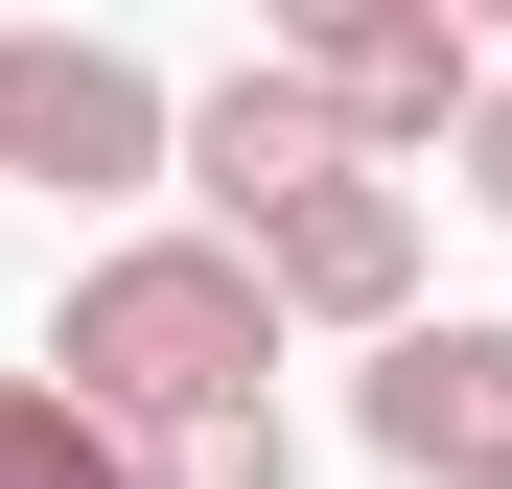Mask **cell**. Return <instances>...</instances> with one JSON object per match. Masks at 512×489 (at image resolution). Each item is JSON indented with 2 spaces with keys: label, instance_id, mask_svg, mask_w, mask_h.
I'll list each match as a JSON object with an SVG mask.
<instances>
[{
  "label": "cell",
  "instance_id": "cell-4",
  "mask_svg": "<svg viewBox=\"0 0 512 489\" xmlns=\"http://www.w3.org/2000/svg\"><path fill=\"white\" fill-rule=\"evenodd\" d=\"M163 187H210V257H256V233H280L303 187H350V140H326V94L280 47H233L187 117H163Z\"/></svg>",
  "mask_w": 512,
  "mask_h": 489
},
{
  "label": "cell",
  "instance_id": "cell-7",
  "mask_svg": "<svg viewBox=\"0 0 512 489\" xmlns=\"http://www.w3.org/2000/svg\"><path fill=\"white\" fill-rule=\"evenodd\" d=\"M0 489H140V443H117V420H70L47 373H0Z\"/></svg>",
  "mask_w": 512,
  "mask_h": 489
},
{
  "label": "cell",
  "instance_id": "cell-3",
  "mask_svg": "<svg viewBox=\"0 0 512 489\" xmlns=\"http://www.w3.org/2000/svg\"><path fill=\"white\" fill-rule=\"evenodd\" d=\"M280 70L326 94V140H350L373 187H396L419 140H466V94H489V47L443 24V0H326V24H280Z\"/></svg>",
  "mask_w": 512,
  "mask_h": 489
},
{
  "label": "cell",
  "instance_id": "cell-6",
  "mask_svg": "<svg viewBox=\"0 0 512 489\" xmlns=\"http://www.w3.org/2000/svg\"><path fill=\"white\" fill-rule=\"evenodd\" d=\"M256 303H280V326H350V350H396V326H419V187H373V163H350V187H303L280 233H256Z\"/></svg>",
  "mask_w": 512,
  "mask_h": 489
},
{
  "label": "cell",
  "instance_id": "cell-9",
  "mask_svg": "<svg viewBox=\"0 0 512 489\" xmlns=\"http://www.w3.org/2000/svg\"><path fill=\"white\" fill-rule=\"evenodd\" d=\"M466 210L512 233V70H489V94H466Z\"/></svg>",
  "mask_w": 512,
  "mask_h": 489
},
{
  "label": "cell",
  "instance_id": "cell-5",
  "mask_svg": "<svg viewBox=\"0 0 512 489\" xmlns=\"http://www.w3.org/2000/svg\"><path fill=\"white\" fill-rule=\"evenodd\" d=\"M350 443L396 489H512V326H396L373 396H350Z\"/></svg>",
  "mask_w": 512,
  "mask_h": 489
},
{
  "label": "cell",
  "instance_id": "cell-2",
  "mask_svg": "<svg viewBox=\"0 0 512 489\" xmlns=\"http://www.w3.org/2000/svg\"><path fill=\"white\" fill-rule=\"evenodd\" d=\"M163 70L94 47V24H0V187H70V210H140L163 187Z\"/></svg>",
  "mask_w": 512,
  "mask_h": 489
},
{
  "label": "cell",
  "instance_id": "cell-1",
  "mask_svg": "<svg viewBox=\"0 0 512 489\" xmlns=\"http://www.w3.org/2000/svg\"><path fill=\"white\" fill-rule=\"evenodd\" d=\"M70 420H117V443H163V420H233V396H280V303H256V257H210V233H117V257H70V303H47V350H24Z\"/></svg>",
  "mask_w": 512,
  "mask_h": 489
},
{
  "label": "cell",
  "instance_id": "cell-8",
  "mask_svg": "<svg viewBox=\"0 0 512 489\" xmlns=\"http://www.w3.org/2000/svg\"><path fill=\"white\" fill-rule=\"evenodd\" d=\"M140 489H303V443H280V396H233V420H163Z\"/></svg>",
  "mask_w": 512,
  "mask_h": 489
}]
</instances>
